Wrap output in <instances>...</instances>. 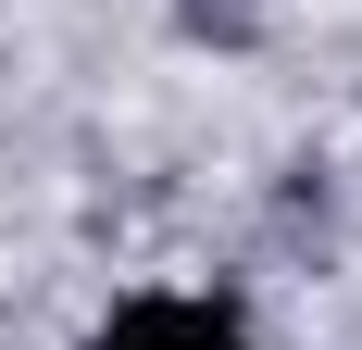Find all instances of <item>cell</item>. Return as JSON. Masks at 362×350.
Wrapping results in <instances>:
<instances>
[{
    "mask_svg": "<svg viewBox=\"0 0 362 350\" xmlns=\"http://www.w3.org/2000/svg\"><path fill=\"white\" fill-rule=\"evenodd\" d=\"M88 350H250V325L225 300H125Z\"/></svg>",
    "mask_w": 362,
    "mask_h": 350,
    "instance_id": "6da1fadb",
    "label": "cell"
}]
</instances>
